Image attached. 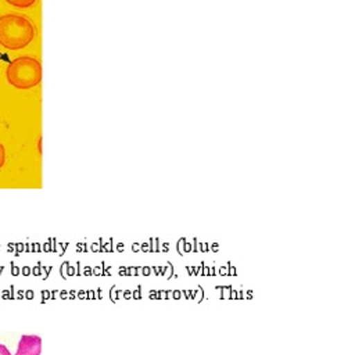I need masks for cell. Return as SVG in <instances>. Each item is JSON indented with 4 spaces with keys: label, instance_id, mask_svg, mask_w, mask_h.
Instances as JSON below:
<instances>
[{
    "label": "cell",
    "instance_id": "cell-6",
    "mask_svg": "<svg viewBox=\"0 0 355 355\" xmlns=\"http://www.w3.org/2000/svg\"><path fill=\"white\" fill-rule=\"evenodd\" d=\"M0 355H11L10 349L4 344H0Z\"/></svg>",
    "mask_w": 355,
    "mask_h": 355
},
{
    "label": "cell",
    "instance_id": "cell-3",
    "mask_svg": "<svg viewBox=\"0 0 355 355\" xmlns=\"http://www.w3.org/2000/svg\"><path fill=\"white\" fill-rule=\"evenodd\" d=\"M42 354V338L36 334L21 336L17 351L14 355H40Z\"/></svg>",
    "mask_w": 355,
    "mask_h": 355
},
{
    "label": "cell",
    "instance_id": "cell-2",
    "mask_svg": "<svg viewBox=\"0 0 355 355\" xmlns=\"http://www.w3.org/2000/svg\"><path fill=\"white\" fill-rule=\"evenodd\" d=\"M7 82L17 89H32L42 80L40 61L31 55H22L12 60L6 69Z\"/></svg>",
    "mask_w": 355,
    "mask_h": 355
},
{
    "label": "cell",
    "instance_id": "cell-5",
    "mask_svg": "<svg viewBox=\"0 0 355 355\" xmlns=\"http://www.w3.org/2000/svg\"><path fill=\"white\" fill-rule=\"evenodd\" d=\"M4 161H6V150H4V146L0 143V168L4 165Z\"/></svg>",
    "mask_w": 355,
    "mask_h": 355
},
{
    "label": "cell",
    "instance_id": "cell-4",
    "mask_svg": "<svg viewBox=\"0 0 355 355\" xmlns=\"http://www.w3.org/2000/svg\"><path fill=\"white\" fill-rule=\"evenodd\" d=\"M6 1L18 8H28L36 3V0H6Z\"/></svg>",
    "mask_w": 355,
    "mask_h": 355
},
{
    "label": "cell",
    "instance_id": "cell-1",
    "mask_svg": "<svg viewBox=\"0 0 355 355\" xmlns=\"http://www.w3.org/2000/svg\"><path fill=\"white\" fill-rule=\"evenodd\" d=\"M36 36L35 24L19 14L0 17V44L7 50L26 47Z\"/></svg>",
    "mask_w": 355,
    "mask_h": 355
}]
</instances>
